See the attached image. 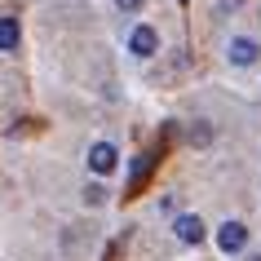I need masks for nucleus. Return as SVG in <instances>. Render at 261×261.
Here are the masks:
<instances>
[{"instance_id": "2", "label": "nucleus", "mask_w": 261, "mask_h": 261, "mask_svg": "<svg viewBox=\"0 0 261 261\" xmlns=\"http://www.w3.org/2000/svg\"><path fill=\"white\" fill-rule=\"evenodd\" d=\"M128 49L138 58H155V49H160V36H155V27H133V36H128Z\"/></svg>"}, {"instance_id": "4", "label": "nucleus", "mask_w": 261, "mask_h": 261, "mask_svg": "<svg viewBox=\"0 0 261 261\" xmlns=\"http://www.w3.org/2000/svg\"><path fill=\"white\" fill-rule=\"evenodd\" d=\"M173 230H177L181 244H204V221L195 217V213H181V217L173 221Z\"/></svg>"}, {"instance_id": "6", "label": "nucleus", "mask_w": 261, "mask_h": 261, "mask_svg": "<svg viewBox=\"0 0 261 261\" xmlns=\"http://www.w3.org/2000/svg\"><path fill=\"white\" fill-rule=\"evenodd\" d=\"M18 36H22V31H18V18L14 14H0V54H14Z\"/></svg>"}, {"instance_id": "8", "label": "nucleus", "mask_w": 261, "mask_h": 261, "mask_svg": "<svg viewBox=\"0 0 261 261\" xmlns=\"http://www.w3.org/2000/svg\"><path fill=\"white\" fill-rule=\"evenodd\" d=\"M102 199H107V191H102V186H84V204H102Z\"/></svg>"}, {"instance_id": "5", "label": "nucleus", "mask_w": 261, "mask_h": 261, "mask_svg": "<svg viewBox=\"0 0 261 261\" xmlns=\"http://www.w3.org/2000/svg\"><path fill=\"white\" fill-rule=\"evenodd\" d=\"M257 58H261L257 40H248V36H234V40H230V62H234V67H252Z\"/></svg>"}, {"instance_id": "3", "label": "nucleus", "mask_w": 261, "mask_h": 261, "mask_svg": "<svg viewBox=\"0 0 261 261\" xmlns=\"http://www.w3.org/2000/svg\"><path fill=\"white\" fill-rule=\"evenodd\" d=\"M217 244H221V252H239V248L248 244V226L244 221H226L217 230Z\"/></svg>"}, {"instance_id": "7", "label": "nucleus", "mask_w": 261, "mask_h": 261, "mask_svg": "<svg viewBox=\"0 0 261 261\" xmlns=\"http://www.w3.org/2000/svg\"><path fill=\"white\" fill-rule=\"evenodd\" d=\"M155 168V155H138V164H133V177H128V195L142 191V181H146V173Z\"/></svg>"}, {"instance_id": "1", "label": "nucleus", "mask_w": 261, "mask_h": 261, "mask_svg": "<svg viewBox=\"0 0 261 261\" xmlns=\"http://www.w3.org/2000/svg\"><path fill=\"white\" fill-rule=\"evenodd\" d=\"M115 164H120V151H115L111 142H93V151H89V168H93L97 177L115 173Z\"/></svg>"}, {"instance_id": "10", "label": "nucleus", "mask_w": 261, "mask_h": 261, "mask_svg": "<svg viewBox=\"0 0 261 261\" xmlns=\"http://www.w3.org/2000/svg\"><path fill=\"white\" fill-rule=\"evenodd\" d=\"M252 261H261V257H252Z\"/></svg>"}, {"instance_id": "9", "label": "nucleus", "mask_w": 261, "mask_h": 261, "mask_svg": "<svg viewBox=\"0 0 261 261\" xmlns=\"http://www.w3.org/2000/svg\"><path fill=\"white\" fill-rule=\"evenodd\" d=\"M115 5H120L124 14H138V9H142V5H146V0H115Z\"/></svg>"}]
</instances>
